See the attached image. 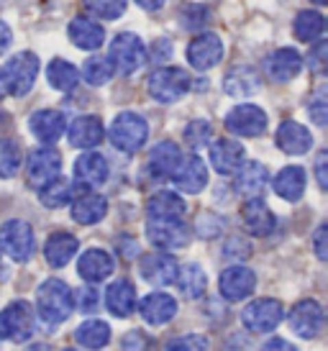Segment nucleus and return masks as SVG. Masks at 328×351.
Segmentation results:
<instances>
[{"instance_id":"20","label":"nucleus","mask_w":328,"mask_h":351,"mask_svg":"<svg viewBox=\"0 0 328 351\" xmlns=\"http://www.w3.org/2000/svg\"><path fill=\"white\" fill-rule=\"evenodd\" d=\"M300 69H303V57H300L298 49L292 47H285V49H277L274 54L264 59V72L267 77L274 80V82H288V80L298 77Z\"/></svg>"},{"instance_id":"21","label":"nucleus","mask_w":328,"mask_h":351,"mask_svg":"<svg viewBox=\"0 0 328 351\" xmlns=\"http://www.w3.org/2000/svg\"><path fill=\"white\" fill-rule=\"evenodd\" d=\"M180 147L174 141H159L152 152H149V159H146V175L152 180H169L174 172V167L180 162Z\"/></svg>"},{"instance_id":"11","label":"nucleus","mask_w":328,"mask_h":351,"mask_svg":"<svg viewBox=\"0 0 328 351\" xmlns=\"http://www.w3.org/2000/svg\"><path fill=\"white\" fill-rule=\"evenodd\" d=\"M62 175V156L57 149L41 147L29 156V165H26V177H29V185L41 190L44 185H49L51 180H57Z\"/></svg>"},{"instance_id":"57","label":"nucleus","mask_w":328,"mask_h":351,"mask_svg":"<svg viewBox=\"0 0 328 351\" xmlns=\"http://www.w3.org/2000/svg\"><path fill=\"white\" fill-rule=\"evenodd\" d=\"M29 351H49V346H31Z\"/></svg>"},{"instance_id":"59","label":"nucleus","mask_w":328,"mask_h":351,"mask_svg":"<svg viewBox=\"0 0 328 351\" xmlns=\"http://www.w3.org/2000/svg\"><path fill=\"white\" fill-rule=\"evenodd\" d=\"M65 351H75V349H65Z\"/></svg>"},{"instance_id":"15","label":"nucleus","mask_w":328,"mask_h":351,"mask_svg":"<svg viewBox=\"0 0 328 351\" xmlns=\"http://www.w3.org/2000/svg\"><path fill=\"white\" fill-rule=\"evenodd\" d=\"M290 328L300 339H316L323 331V308L316 300H300L290 311Z\"/></svg>"},{"instance_id":"45","label":"nucleus","mask_w":328,"mask_h":351,"mask_svg":"<svg viewBox=\"0 0 328 351\" xmlns=\"http://www.w3.org/2000/svg\"><path fill=\"white\" fill-rule=\"evenodd\" d=\"M164 351H208V339L200 333H190V336H180L167 343Z\"/></svg>"},{"instance_id":"39","label":"nucleus","mask_w":328,"mask_h":351,"mask_svg":"<svg viewBox=\"0 0 328 351\" xmlns=\"http://www.w3.org/2000/svg\"><path fill=\"white\" fill-rule=\"evenodd\" d=\"M292 29L300 41H318L326 31V19L320 10H300Z\"/></svg>"},{"instance_id":"49","label":"nucleus","mask_w":328,"mask_h":351,"mask_svg":"<svg viewBox=\"0 0 328 351\" xmlns=\"http://www.w3.org/2000/svg\"><path fill=\"white\" fill-rule=\"evenodd\" d=\"M100 305V295L93 290V287H82L78 293V308L82 313H93Z\"/></svg>"},{"instance_id":"5","label":"nucleus","mask_w":328,"mask_h":351,"mask_svg":"<svg viewBox=\"0 0 328 351\" xmlns=\"http://www.w3.org/2000/svg\"><path fill=\"white\" fill-rule=\"evenodd\" d=\"M146 236L159 252H172L183 249L190 241V228L185 226L183 218H149Z\"/></svg>"},{"instance_id":"52","label":"nucleus","mask_w":328,"mask_h":351,"mask_svg":"<svg viewBox=\"0 0 328 351\" xmlns=\"http://www.w3.org/2000/svg\"><path fill=\"white\" fill-rule=\"evenodd\" d=\"M169 57H172V44H169V41H156L154 51H152V59L162 62V59H169Z\"/></svg>"},{"instance_id":"50","label":"nucleus","mask_w":328,"mask_h":351,"mask_svg":"<svg viewBox=\"0 0 328 351\" xmlns=\"http://www.w3.org/2000/svg\"><path fill=\"white\" fill-rule=\"evenodd\" d=\"M326 241H328V226L320 223L318 228H316V234H313V252H316V256H318L320 262H326L328 259Z\"/></svg>"},{"instance_id":"37","label":"nucleus","mask_w":328,"mask_h":351,"mask_svg":"<svg viewBox=\"0 0 328 351\" xmlns=\"http://www.w3.org/2000/svg\"><path fill=\"white\" fill-rule=\"evenodd\" d=\"M174 282L180 285L185 298H200L208 287V277H205V269L200 264H185L177 269V280Z\"/></svg>"},{"instance_id":"43","label":"nucleus","mask_w":328,"mask_h":351,"mask_svg":"<svg viewBox=\"0 0 328 351\" xmlns=\"http://www.w3.org/2000/svg\"><path fill=\"white\" fill-rule=\"evenodd\" d=\"M213 138V126L203 118H198V121H190L187 126H185V144L193 149V152H200L211 144Z\"/></svg>"},{"instance_id":"47","label":"nucleus","mask_w":328,"mask_h":351,"mask_svg":"<svg viewBox=\"0 0 328 351\" xmlns=\"http://www.w3.org/2000/svg\"><path fill=\"white\" fill-rule=\"evenodd\" d=\"M326 51H328V44L323 39L316 41V47L310 49L308 54V69L310 72H316V75H323L326 72Z\"/></svg>"},{"instance_id":"25","label":"nucleus","mask_w":328,"mask_h":351,"mask_svg":"<svg viewBox=\"0 0 328 351\" xmlns=\"http://www.w3.org/2000/svg\"><path fill=\"white\" fill-rule=\"evenodd\" d=\"M139 313L149 326H164L177 315V300L167 293L144 295V300L139 302Z\"/></svg>"},{"instance_id":"54","label":"nucleus","mask_w":328,"mask_h":351,"mask_svg":"<svg viewBox=\"0 0 328 351\" xmlns=\"http://www.w3.org/2000/svg\"><path fill=\"white\" fill-rule=\"evenodd\" d=\"M10 41H13V34H10L8 23L0 21V54H5L10 49Z\"/></svg>"},{"instance_id":"27","label":"nucleus","mask_w":328,"mask_h":351,"mask_svg":"<svg viewBox=\"0 0 328 351\" xmlns=\"http://www.w3.org/2000/svg\"><path fill=\"white\" fill-rule=\"evenodd\" d=\"M277 147L285 154H292V156L308 154L310 147H313V134L303 123H298V121H285L277 128Z\"/></svg>"},{"instance_id":"19","label":"nucleus","mask_w":328,"mask_h":351,"mask_svg":"<svg viewBox=\"0 0 328 351\" xmlns=\"http://www.w3.org/2000/svg\"><path fill=\"white\" fill-rule=\"evenodd\" d=\"M246 162V149L236 138H218L211 147V165L218 175H233Z\"/></svg>"},{"instance_id":"28","label":"nucleus","mask_w":328,"mask_h":351,"mask_svg":"<svg viewBox=\"0 0 328 351\" xmlns=\"http://www.w3.org/2000/svg\"><path fill=\"white\" fill-rule=\"evenodd\" d=\"M108 175H110V167L108 159L97 152H87L75 162V177H78L80 185L85 187H100L106 185Z\"/></svg>"},{"instance_id":"36","label":"nucleus","mask_w":328,"mask_h":351,"mask_svg":"<svg viewBox=\"0 0 328 351\" xmlns=\"http://www.w3.org/2000/svg\"><path fill=\"white\" fill-rule=\"evenodd\" d=\"M75 339L82 349H103L108 341H110V326L106 321H97V318H90L75 331Z\"/></svg>"},{"instance_id":"34","label":"nucleus","mask_w":328,"mask_h":351,"mask_svg":"<svg viewBox=\"0 0 328 351\" xmlns=\"http://www.w3.org/2000/svg\"><path fill=\"white\" fill-rule=\"evenodd\" d=\"M106 305L116 318H128L136 311V290L128 280H118L106 290Z\"/></svg>"},{"instance_id":"56","label":"nucleus","mask_w":328,"mask_h":351,"mask_svg":"<svg viewBox=\"0 0 328 351\" xmlns=\"http://www.w3.org/2000/svg\"><path fill=\"white\" fill-rule=\"evenodd\" d=\"M8 93V88H5V77H3V69H0V98Z\"/></svg>"},{"instance_id":"26","label":"nucleus","mask_w":328,"mask_h":351,"mask_svg":"<svg viewBox=\"0 0 328 351\" xmlns=\"http://www.w3.org/2000/svg\"><path fill=\"white\" fill-rule=\"evenodd\" d=\"M106 138V126L97 116H80L69 126V144L75 149H95Z\"/></svg>"},{"instance_id":"4","label":"nucleus","mask_w":328,"mask_h":351,"mask_svg":"<svg viewBox=\"0 0 328 351\" xmlns=\"http://www.w3.org/2000/svg\"><path fill=\"white\" fill-rule=\"evenodd\" d=\"M190 90V75L183 67H159L149 77V95L156 103H177Z\"/></svg>"},{"instance_id":"42","label":"nucleus","mask_w":328,"mask_h":351,"mask_svg":"<svg viewBox=\"0 0 328 351\" xmlns=\"http://www.w3.org/2000/svg\"><path fill=\"white\" fill-rule=\"evenodd\" d=\"M21 169V147L13 138H0V177L10 180Z\"/></svg>"},{"instance_id":"2","label":"nucleus","mask_w":328,"mask_h":351,"mask_svg":"<svg viewBox=\"0 0 328 351\" xmlns=\"http://www.w3.org/2000/svg\"><path fill=\"white\" fill-rule=\"evenodd\" d=\"M108 136H110V144H113L118 152L134 154V152H139V149L144 147L146 138H149V123H146V118H141L139 113L126 110V113H118L116 121L110 123Z\"/></svg>"},{"instance_id":"14","label":"nucleus","mask_w":328,"mask_h":351,"mask_svg":"<svg viewBox=\"0 0 328 351\" xmlns=\"http://www.w3.org/2000/svg\"><path fill=\"white\" fill-rule=\"evenodd\" d=\"M177 269L180 264L174 256H169L167 252H154V254H144L141 256V264H139V272L149 285L154 287H167L177 280Z\"/></svg>"},{"instance_id":"38","label":"nucleus","mask_w":328,"mask_h":351,"mask_svg":"<svg viewBox=\"0 0 328 351\" xmlns=\"http://www.w3.org/2000/svg\"><path fill=\"white\" fill-rule=\"evenodd\" d=\"M82 80H85L87 85H93V88H100V85H106L110 82V77L116 75V64H113V59L110 57H103V54H97V57H90L82 64Z\"/></svg>"},{"instance_id":"46","label":"nucleus","mask_w":328,"mask_h":351,"mask_svg":"<svg viewBox=\"0 0 328 351\" xmlns=\"http://www.w3.org/2000/svg\"><path fill=\"white\" fill-rule=\"evenodd\" d=\"M208 21H211V10L205 5H187L183 10V23L187 29H203Z\"/></svg>"},{"instance_id":"48","label":"nucleus","mask_w":328,"mask_h":351,"mask_svg":"<svg viewBox=\"0 0 328 351\" xmlns=\"http://www.w3.org/2000/svg\"><path fill=\"white\" fill-rule=\"evenodd\" d=\"M149 336L141 331H131L124 336V341H121V349L124 351H149Z\"/></svg>"},{"instance_id":"32","label":"nucleus","mask_w":328,"mask_h":351,"mask_svg":"<svg viewBox=\"0 0 328 351\" xmlns=\"http://www.w3.org/2000/svg\"><path fill=\"white\" fill-rule=\"evenodd\" d=\"M80 241L67 231H59V234H51L44 244V256L51 267H67L72 262V256L78 254Z\"/></svg>"},{"instance_id":"24","label":"nucleus","mask_w":328,"mask_h":351,"mask_svg":"<svg viewBox=\"0 0 328 351\" xmlns=\"http://www.w3.org/2000/svg\"><path fill=\"white\" fill-rule=\"evenodd\" d=\"M242 218H244V228L249 231L251 236H270L274 231V213H272L267 203L261 197H251L246 200L242 208Z\"/></svg>"},{"instance_id":"18","label":"nucleus","mask_w":328,"mask_h":351,"mask_svg":"<svg viewBox=\"0 0 328 351\" xmlns=\"http://www.w3.org/2000/svg\"><path fill=\"white\" fill-rule=\"evenodd\" d=\"M29 128L41 144H54V141H59L62 134L67 131V116H65L62 110H54V108L36 110L29 121Z\"/></svg>"},{"instance_id":"51","label":"nucleus","mask_w":328,"mask_h":351,"mask_svg":"<svg viewBox=\"0 0 328 351\" xmlns=\"http://www.w3.org/2000/svg\"><path fill=\"white\" fill-rule=\"evenodd\" d=\"M328 152H318V156H316V180H318V187L320 190H326L328 187Z\"/></svg>"},{"instance_id":"41","label":"nucleus","mask_w":328,"mask_h":351,"mask_svg":"<svg viewBox=\"0 0 328 351\" xmlns=\"http://www.w3.org/2000/svg\"><path fill=\"white\" fill-rule=\"evenodd\" d=\"M128 0H82V8L100 21H116L126 13Z\"/></svg>"},{"instance_id":"8","label":"nucleus","mask_w":328,"mask_h":351,"mask_svg":"<svg viewBox=\"0 0 328 351\" xmlns=\"http://www.w3.org/2000/svg\"><path fill=\"white\" fill-rule=\"evenodd\" d=\"M108 57L113 59L116 64V72L121 75H134L139 69L144 67L146 62V49H144V41L139 39L136 34L126 31V34H118L113 44H110V54Z\"/></svg>"},{"instance_id":"13","label":"nucleus","mask_w":328,"mask_h":351,"mask_svg":"<svg viewBox=\"0 0 328 351\" xmlns=\"http://www.w3.org/2000/svg\"><path fill=\"white\" fill-rule=\"evenodd\" d=\"M169 180L177 185L180 193L195 195V193H200L208 185V167H205V162L198 154L180 156V162H177Z\"/></svg>"},{"instance_id":"17","label":"nucleus","mask_w":328,"mask_h":351,"mask_svg":"<svg viewBox=\"0 0 328 351\" xmlns=\"http://www.w3.org/2000/svg\"><path fill=\"white\" fill-rule=\"evenodd\" d=\"M233 175H236L233 187H236V193L244 200L261 197L264 190H267V182H270V172H267V167L261 165V162H244Z\"/></svg>"},{"instance_id":"3","label":"nucleus","mask_w":328,"mask_h":351,"mask_svg":"<svg viewBox=\"0 0 328 351\" xmlns=\"http://www.w3.org/2000/svg\"><path fill=\"white\" fill-rule=\"evenodd\" d=\"M39 69H41V62L34 51H21V54H16V57H10L8 64L3 67L5 88H8L10 95H16V98L29 95L31 88L36 85Z\"/></svg>"},{"instance_id":"35","label":"nucleus","mask_w":328,"mask_h":351,"mask_svg":"<svg viewBox=\"0 0 328 351\" xmlns=\"http://www.w3.org/2000/svg\"><path fill=\"white\" fill-rule=\"evenodd\" d=\"M47 80L49 85L59 93H69V90L78 88L80 82V69L67 62V59H51L47 67Z\"/></svg>"},{"instance_id":"1","label":"nucleus","mask_w":328,"mask_h":351,"mask_svg":"<svg viewBox=\"0 0 328 351\" xmlns=\"http://www.w3.org/2000/svg\"><path fill=\"white\" fill-rule=\"evenodd\" d=\"M36 308L47 323H65L75 311V293L67 282L51 277L36 290Z\"/></svg>"},{"instance_id":"53","label":"nucleus","mask_w":328,"mask_h":351,"mask_svg":"<svg viewBox=\"0 0 328 351\" xmlns=\"http://www.w3.org/2000/svg\"><path fill=\"white\" fill-rule=\"evenodd\" d=\"M261 351H298V349L290 341H285V339H270V341L261 346Z\"/></svg>"},{"instance_id":"44","label":"nucleus","mask_w":328,"mask_h":351,"mask_svg":"<svg viewBox=\"0 0 328 351\" xmlns=\"http://www.w3.org/2000/svg\"><path fill=\"white\" fill-rule=\"evenodd\" d=\"M328 88L326 85H320L308 100V113H310V121L316 123V126H326V118H328Z\"/></svg>"},{"instance_id":"55","label":"nucleus","mask_w":328,"mask_h":351,"mask_svg":"<svg viewBox=\"0 0 328 351\" xmlns=\"http://www.w3.org/2000/svg\"><path fill=\"white\" fill-rule=\"evenodd\" d=\"M164 3H167V0H136V5L144 10H159V8H164Z\"/></svg>"},{"instance_id":"9","label":"nucleus","mask_w":328,"mask_h":351,"mask_svg":"<svg viewBox=\"0 0 328 351\" xmlns=\"http://www.w3.org/2000/svg\"><path fill=\"white\" fill-rule=\"evenodd\" d=\"M285 318V308L280 300L274 298H259V300L249 302L242 313V323L251 333H270Z\"/></svg>"},{"instance_id":"33","label":"nucleus","mask_w":328,"mask_h":351,"mask_svg":"<svg viewBox=\"0 0 328 351\" xmlns=\"http://www.w3.org/2000/svg\"><path fill=\"white\" fill-rule=\"evenodd\" d=\"M185 213H187V203L172 190H159L146 203L149 218H185Z\"/></svg>"},{"instance_id":"29","label":"nucleus","mask_w":328,"mask_h":351,"mask_svg":"<svg viewBox=\"0 0 328 351\" xmlns=\"http://www.w3.org/2000/svg\"><path fill=\"white\" fill-rule=\"evenodd\" d=\"M67 36L78 49L93 51V49H100V47H103V41H106V31H103V26L95 23L93 19L78 16V19L69 23Z\"/></svg>"},{"instance_id":"10","label":"nucleus","mask_w":328,"mask_h":351,"mask_svg":"<svg viewBox=\"0 0 328 351\" xmlns=\"http://www.w3.org/2000/svg\"><path fill=\"white\" fill-rule=\"evenodd\" d=\"M34 333V311L29 302H10L0 311V339L3 341H26Z\"/></svg>"},{"instance_id":"7","label":"nucleus","mask_w":328,"mask_h":351,"mask_svg":"<svg viewBox=\"0 0 328 351\" xmlns=\"http://www.w3.org/2000/svg\"><path fill=\"white\" fill-rule=\"evenodd\" d=\"M223 123H226V128L231 131L233 136L254 138V136H261V134L267 131L270 118H267V113H264L259 106H254V103H242V106L231 108V110L226 113Z\"/></svg>"},{"instance_id":"23","label":"nucleus","mask_w":328,"mask_h":351,"mask_svg":"<svg viewBox=\"0 0 328 351\" xmlns=\"http://www.w3.org/2000/svg\"><path fill=\"white\" fill-rule=\"evenodd\" d=\"M261 88L259 72L251 67V64H236L226 72L223 77V90L231 95V98H249L257 90Z\"/></svg>"},{"instance_id":"22","label":"nucleus","mask_w":328,"mask_h":351,"mask_svg":"<svg viewBox=\"0 0 328 351\" xmlns=\"http://www.w3.org/2000/svg\"><path fill=\"white\" fill-rule=\"evenodd\" d=\"M113 269H116V262H113V256L106 249H87V252H82L78 262L80 277L90 285L108 280L113 274Z\"/></svg>"},{"instance_id":"30","label":"nucleus","mask_w":328,"mask_h":351,"mask_svg":"<svg viewBox=\"0 0 328 351\" xmlns=\"http://www.w3.org/2000/svg\"><path fill=\"white\" fill-rule=\"evenodd\" d=\"M108 213V200L97 193H80L72 197V218L82 226H93L103 221Z\"/></svg>"},{"instance_id":"16","label":"nucleus","mask_w":328,"mask_h":351,"mask_svg":"<svg viewBox=\"0 0 328 351\" xmlns=\"http://www.w3.org/2000/svg\"><path fill=\"white\" fill-rule=\"evenodd\" d=\"M218 287H221V295L226 300H231V302L246 300V298L254 293V287H257V274L251 272L249 267L236 264V267L223 269L221 280H218Z\"/></svg>"},{"instance_id":"31","label":"nucleus","mask_w":328,"mask_h":351,"mask_svg":"<svg viewBox=\"0 0 328 351\" xmlns=\"http://www.w3.org/2000/svg\"><path fill=\"white\" fill-rule=\"evenodd\" d=\"M272 187H274V193L282 197V200H288V203H298L303 193H305V169L298 165H290L285 169L277 172V177L272 180Z\"/></svg>"},{"instance_id":"6","label":"nucleus","mask_w":328,"mask_h":351,"mask_svg":"<svg viewBox=\"0 0 328 351\" xmlns=\"http://www.w3.org/2000/svg\"><path fill=\"white\" fill-rule=\"evenodd\" d=\"M34 228H31L26 221H5L0 226V249L8 254L10 259L16 262H29L31 254H34Z\"/></svg>"},{"instance_id":"40","label":"nucleus","mask_w":328,"mask_h":351,"mask_svg":"<svg viewBox=\"0 0 328 351\" xmlns=\"http://www.w3.org/2000/svg\"><path fill=\"white\" fill-rule=\"evenodd\" d=\"M72 197H75V187H72V182L65 180L62 175L39 190V200H41V205H47V208H62V205L72 203Z\"/></svg>"},{"instance_id":"58","label":"nucleus","mask_w":328,"mask_h":351,"mask_svg":"<svg viewBox=\"0 0 328 351\" xmlns=\"http://www.w3.org/2000/svg\"><path fill=\"white\" fill-rule=\"evenodd\" d=\"M313 3H316V5H326L328 0H313Z\"/></svg>"},{"instance_id":"12","label":"nucleus","mask_w":328,"mask_h":351,"mask_svg":"<svg viewBox=\"0 0 328 351\" xmlns=\"http://www.w3.org/2000/svg\"><path fill=\"white\" fill-rule=\"evenodd\" d=\"M223 59V41L221 36H215L213 31H203L198 34L190 47H187V62L190 67L198 69V72H208L215 64H221Z\"/></svg>"}]
</instances>
